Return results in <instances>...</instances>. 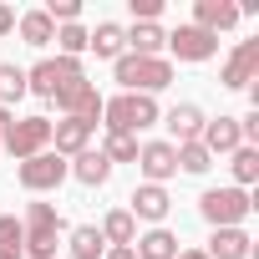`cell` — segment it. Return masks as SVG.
<instances>
[{
    "instance_id": "cell-1",
    "label": "cell",
    "mask_w": 259,
    "mask_h": 259,
    "mask_svg": "<svg viewBox=\"0 0 259 259\" xmlns=\"http://www.w3.org/2000/svg\"><path fill=\"white\" fill-rule=\"evenodd\" d=\"M102 117H107V133H143V127L163 122V107L158 97H143V92H117L112 102H102Z\"/></svg>"
},
{
    "instance_id": "cell-2",
    "label": "cell",
    "mask_w": 259,
    "mask_h": 259,
    "mask_svg": "<svg viewBox=\"0 0 259 259\" xmlns=\"http://www.w3.org/2000/svg\"><path fill=\"white\" fill-rule=\"evenodd\" d=\"M112 76L122 81V92H143V97H158L168 81H173V66L163 56H133V51H122L112 61Z\"/></svg>"
},
{
    "instance_id": "cell-3",
    "label": "cell",
    "mask_w": 259,
    "mask_h": 259,
    "mask_svg": "<svg viewBox=\"0 0 259 259\" xmlns=\"http://www.w3.org/2000/svg\"><path fill=\"white\" fill-rule=\"evenodd\" d=\"M21 234H26V254L31 259H56V239H61V213L56 203H26V219H21Z\"/></svg>"
},
{
    "instance_id": "cell-4",
    "label": "cell",
    "mask_w": 259,
    "mask_h": 259,
    "mask_svg": "<svg viewBox=\"0 0 259 259\" xmlns=\"http://www.w3.org/2000/svg\"><path fill=\"white\" fill-rule=\"evenodd\" d=\"M198 213L213 224V229H244V219L254 213V198L244 188H208L198 198Z\"/></svg>"
},
{
    "instance_id": "cell-5",
    "label": "cell",
    "mask_w": 259,
    "mask_h": 259,
    "mask_svg": "<svg viewBox=\"0 0 259 259\" xmlns=\"http://www.w3.org/2000/svg\"><path fill=\"white\" fill-rule=\"evenodd\" d=\"M0 143H6V153H11L16 163L46 153V148H51V117H11Z\"/></svg>"
},
{
    "instance_id": "cell-6",
    "label": "cell",
    "mask_w": 259,
    "mask_h": 259,
    "mask_svg": "<svg viewBox=\"0 0 259 259\" xmlns=\"http://www.w3.org/2000/svg\"><path fill=\"white\" fill-rule=\"evenodd\" d=\"M87 71H81V61H71V56H46V61H36L31 71H26V92H36V97H56L61 87H71V81H81Z\"/></svg>"
},
{
    "instance_id": "cell-7",
    "label": "cell",
    "mask_w": 259,
    "mask_h": 259,
    "mask_svg": "<svg viewBox=\"0 0 259 259\" xmlns=\"http://www.w3.org/2000/svg\"><path fill=\"white\" fill-rule=\"evenodd\" d=\"M71 168H66V158L61 153H36V158H26L21 168H16V178H21V188L26 193H51V188H61V178H66Z\"/></svg>"
},
{
    "instance_id": "cell-8",
    "label": "cell",
    "mask_w": 259,
    "mask_h": 259,
    "mask_svg": "<svg viewBox=\"0 0 259 259\" xmlns=\"http://www.w3.org/2000/svg\"><path fill=\"white\" fill-rule=\"evenodd\" d=\"M249 81H259V36L239 41V46L229 51V61H224V87H229V92H244Z\"/></svg>"
},
{
    "instance_id": "cell-9",
    "label": "cell",
    "mask_w": 259,
    "mask_h": 259,
    "mask_svg": "<svg viewBox=\"0 0 259 259\" xmlns=\"http://www.w3.org/2000/svg\"><path fill=\"white\" fill-rule=\"evenodd\" d=\"M51 102H56L66 117H81V122H92V127H97V117H102V92H97L87 76H81V81H71V87H61Z\"/></svg>"
},
{
    "instance_id": "cell-10",
    "label": "cell",
    "mask_w": 259,
    "mask_h": 259,
    "mask_svg": "<svg viewBox=\"0 0 259 259\" xmlns=\"http://www.w3.org/2000/svg\"><path fill=\"white\" fill-rule=\"evenodd\" d=\"M168 51H173L178 61H193V66H198V61L219 56V36H208V31H198V26L188 21V26H178V31L168 36Z\"/></svg>"
},
{
    "instance_id": "cell-11",
    "label": "cell",
    "mask_w": 259,
    "mask_h": 259,
    "mask_svg": "<svg viewBox=\"0 0 259 259\" xmlns=\"http://www.w3.org/2000/svg\"><path fill=\"white\" fill-rule=\"evenodd\" d=\"M138 173L148 178V183H168L173 173H178V153H173V143H138Z\"/></svg>"
},
{
    "instance_id": "cell-12",
    "label": "cell",
    "mask_w": 259,
    "mask_h": 259,
    "mask_svg": "<svg viewBox=\"0 0 259 259\" xmlns=\"http://www.w3.org/2000/svg\"><path fill=\"white\" fill-rule=\"evenodd\" d=\"M92 133H97L92 122H81V117H61V122H51V153L76 158V153L92 148Z\"/></svg>"
},
{
    "instance_id": "cell-13",
    "label": "cell",
    "mask_w": 259,
    "mask_h": 259,
    "mask_svg": "<svg viewBox=\"0 0 259 259\" xmlns=\"http://www.w3.org/2000/svg\"><path fill=\"white\" fill-rule=\"evenodd\" d=\"M198 143L208 148V158H219V153H234V148H244V133H239V117H229V112L208 117V122H203V138H198Z\"/></svg>"
},
{
    "instance_id": "cell-14",
    "label": "cell",
    "mask_w": 259,
    "mask_h": 259,
    "mask_svg": "<svg viewBox=\"0 0 259 259\" xmlns=\"http://www.w3.org/2000/svg\"><path fill=\"white\" fill-rule=\"evenodd\" d=\"M193 26L219 36V31H234L239 26V6L234 0H193Z\"/></svg>"
},
{
    "instance_id": "cell-15",
    "label": "cell",
    "mask_w": 259,
    "mask_h": 259,
    "mask_svg": "<svg viewBox=\"0 0 259 259\" xmlns=\"http://www.w3.org/2000/svg\"><path fill=\"white\" fill-rule=\"evenodd\" d=\"M168 208H173V198H168V188H158V183H138L133 188V208H127V213H133V219H148L153 229L168 219Z\"/></svg>"
},
{
    "instance_id": "cell-16",
    "label": "cell",
    "mask_w": 259,
    "mask_h": 259,
    "mask_svg": "<svg viewBox=\"0 0 259 259\" xmlns=\"http://www.w3.org/2000/svg\"><path fill=\"white\" fill-rule=\"evenodd\" d=\"M163 122H168V133H173V148H178V143H198V138H203V122H208V117H203L193 102H178V107H173Z\"/></svg>"
},
{
    "instance_id": "cell-17",
    "label": "cell",
    "mask_w": 259,
    "mask_h": 259,
    "mask_svg": "<svg viewBox=\"0 0 259 259\" xmlns=\"http://www.w3.org/2000/svg\"><path fill=\"white\" fill-rule=\"evenodd\" d=\"M66 168H71V178H76V183H87V188H102V183L112 178V163L102 158V148H87V153H76Z\"/></svg>"
},
{
    "instance_id": "cell-18",
    "label": "cell",
    "mask_w": 259,
    "mask_h": 259,
    "mask_svg": "<svg viewBox=\"0 0 259 259\" xmlns=\"http://www.w3.org/2000/svg\"><path fill=\"white\" fill-rule=\"evenodd\" d=\"M87 51H97L102 61H117V56L127 51V31H122L117 21H102L97 31H87Z\"/></svg>"
},
{
    "instance_id": "cell-19",
    "label": "cell",
    "mask_w": 259,
    "mask_h": 259,
    "mask_svg": "<svg viewBox=\"0 0 259 259\" xmlns=\"http://www.w3.org/2000/svg\"><path fill=\"white\" fill-rule=\"evenodd\" d=\"M133 254H138V259H178V234H168V229L158 224V229H148V234L133 239Z\"/></svg>"
},
{
    "instance_id": "cell-20",
    "label": "cell",
    "mask_w": 259,
    "mask_h": 259,
    "mask_svg": "<svg viewBox=\"0 0 259 259\" xmlns=\"http://www.w3.org/2000/svg\"><path fill=\"white\" fill-rule=\"evenodd\" d=\"M97 234H102V244H107V249H127V244L138 239V219L127 213V208H112V213L102 219V229H97Z\"/></svg>"
},
{
    "instance_id": "cell-21",
    "label": "cell",
    "mask_w": 259,
    "mask_h": 259,
    "mask_svg": "<svg viewBox=\"0 0 259 259\" xmlns=\"http://www.w3.org/2000/svg\"><path fill=\"white\" fill-rule=\"evenodd\" d=\"M249 244H254V239H249L244 229H213V239H208L203 254H208V259H249Z\"/></svg>"
},
{
    "instance_id": "cell-22",
    "label": "cell",
    "mask_w": 259,
    "mask_h": 259,
    "mask_svg": "<svg viewBox=\"0 0 259 259\" xmlns=\"http://www.w3.org/2000/svg\"><path fill=\"white\" fill-rule=\"evenodd\" d=\"M16 31H21L26 46H51V41H56V26H51L46 11H26V16H16Z\"/></svg>"
},
{
    "instance_id": "cell-23",
    "label": "cell",
    "mask_w": 259,
    "mask_h": 259,
    "mask_svg": "<svg viewBox=\"0 0 259 259\" xmlns=\"http://www.w3.org/2000/svg\"><path fill=\"white\" fill-rule=\"evenodd\" d=\"M66 249H71V259H102V254H107L97 224H76V229L66 234Z\"/></svg>"
},
{
    "instance_id": "cell-24",
    "label": "cell",
    "mask_w": 259,
    "mask_h": 259,
    "mask_svg": "<svg viewBox=\"0 0 259 259\" xmlns=\"http://www.w3.org/2000/svg\"><path fill=\"white\" fill-rule=\"evenodd\" d=\"M163 46H168L163 26H133V31H127V51H133V56H158Z\"/></svg>"
},
{
    "instance_id": "cell-25",
    "label": "cell",
    "mask_w": 259,
    "mask_h": 259,
    "mask_svg": "<svg viewBox=\"0 0 259 259\" xmlns=\"http://www.w3.org/2000/svg\"><path fill=\"white\" fill-rule=\"evenodd\" d=\"M229 158H234V163H229V168H234V188H244V193H249V183L259 178V148H249V143H244V148H234Z\"/></svg>"
},
{
    "instance_id": "cell-26",
    "label": "cell",
    "mask_w": 259,
    "mask_h": 259,
    "mask_svg": "<svg viewBox=\"0 0 259 259\" xmlns=\"http://www.w3.org/2000/svg\"><path fill=\"white\" fill-rule=\"evenodd\" d=\"M21 97H26V66L0 61V107L11 112V102H21Z\"/></svg>"
},
{
    "instance_id": "cell-27",
    "label": "cell",
    "mask_w": 259,
    "mask_h": 259,
    "mask_svg": "<svg viewBox=\"0 0 259 259\" xmlns=\"http://www.w3.org/2000/svg\"><path fill=\"white\" fill-rule=\"evenodd\" d=\"M0 259H26V234H21V219L0 213Z\"/></svg>"
},
{
    "instance_id": "cell-28",
    "label": "cell",
    "mask_w": 259,
    "mask_h": 259,
    "mask_svg": "<svg viewBox=\"0 0 259 259\" xmlns=\"http://www.w3.org/2000/svg\"><path fill=\"white\" fill-rule=\"evenodd\" d=\"M102 158H107V163H138V138H133V133H107Z\"/></svg>"
},
{
    "instance_id": "cell-29",
    "label": "cell",
    "mask_w": 259,
    "mask_h": 259,
    "mask_svg": "<svg viewBox=\"0 0 259 259\" xmlns=\"http://www.w3.org/2000/svg\"><path fill=\"white\" fill-rule=\"evenodd\" d=\"M173 153H178V168H183V173H208V168H213V158H208L203 143H178Z\"/></svg>"
},
{
    "instance_id": "cell-30",
    "label": "cell",
    "mask_w": 259,
    "mask_h": 259,
    "mask_svg": "<svg viewBox=\"0 0 259 259\" xmlns=\"http://www.w3.org/2000/svg\"><path fill=\"white\" fill-rule=\"evenodd\" d=\"M56 46H61V56L76 61V56L87 51V31H81V26H61V31H56Z\"/></svg>"
},
{
    "instance_id": "cell-31",
    "label": "cell",
    "mask_w": 259,
    "mask_h": 259,
    "mask_svg": "<svg viewBox=\"0 0 259 259\" xmlns=\"http://www.w3.org/2000/svg\"><path fill=\"white\" fill-rule=\"evenodd\" d=\"M46 16H51V26H56V21H61V26H76L81 6H76V0H51V6H46Z\"/></svg>"
},
{
    "instance_id": "cell-32",
    "label": "cell",
    "mask_w": 259,
    "mask_h": 259,
    "mask_svg": "<svg viewBox=\"0 0 259 259\" xmlns=\"http://www.w3.org/2000/svg\"><path fill=\"white\" fill-rule=\"evenodd\" d=\"M6 31H16V11H11V6H0V36H6Z\"/></svg>"
},
{
    "instance_id": "cell-33",
    "label": "cell",
    "mask_w": 259,
    "mask_h": 259,
    "mask_svg": "<svg viewBox=\"0 0 259 259\" xmlns=\"http://www.w3.org/2000/svg\"><path fill=\"white\" fill-rule=\"evenodd\" d=\"M102 259H138V254H133V244H127V249H107Z\"/></svg>"
},
{
    "instance_id": "cell-34",
    "label": "cell",
    "mask_w": 259,
    "mask_h": 259,
    "mask_svg": "<svg viewBox=\"0 0 259 259\" xmlns=\"http://www.w3.org/2000/svg\"><path fill=\"white\" fill-rule=\"evenodd\" d=\"M178 259H208L203 249H178Z\"/></svg>"
},
{
    "instance_id": "cell-35",
    "label": "cell",
    "mask_w": 259,
    "mask_h": 259,
    "mask_svg": "<svg viewBox=\"0 0 259 259\" xmlns=\"http://www.w3.org/2000/svg\"><path fill=\"white\" fill-rule=\"evenodd\" d=\"M6 122H11V112H6V107H0V133H6Z\"/></svg>"
},
{
    "instance_id": "cell-36",
    "label": "cell",
    "mask_w": 259,
    "mask_h": 259,
    "mask_svg": "<svg viewBox=\"0 0 259 259\" xmlns=\"http://www.w3.org/2000/svg\"><path fill=\"white\" fill-rule=\"evenodd\" d=\"M0 138H6V133H0ZM0 153H6V143H0Z\"/></svg>"
}]
</instances>
